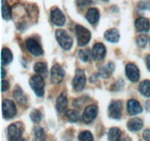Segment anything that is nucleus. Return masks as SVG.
<instances>
[{"label": "nucleus", "mask_w": 150, "mask_h": 141, "mask_svg": "<svg viewBox=\"0 0 150 141\" xmlns=\"http://www.w3.org/2000/svg\"><path fill=\"white\" fill-rule=\"evenodd\" d=\"M29 85L38 96H43L44 93H45V90H44L45 82H44L42 76H39V75L33 76L29 80Z\"/></svg>", "instance_id": "1"}, {"label": "nucleus", "mask_w": 150, "mask_h": 141, "mask_svg": "<svg viewBox=\"0 0 150 141\" xmlns=\"http://www.w3.org/2000/svg\"><path fill=\"white\" fill-rule=\"evenodd\" d=\"M76 34L78 44L81 46L86 45L91 39V33L86 28L81 25L76 26Z\"/></svg>", "instance_id": "2"}, {"label": "nucleus", "mask_w": 150, "mask_h": 141, "mask_svg": "<svg viewBox=\"0 0 150 141\" xmlns=\"http://www.w3.org/2000/svg\"><path fill=\"white\" fill-rule=\"evenodd\" d=\"M56 38L59 45L64 49L68 50L72 47L73 40L63 29H59L56 32Z\"/></svg>", "instance_id": "3"}, {"label": "nucleus", "mask_w": 150, "mask_h": 141, "mask_svg": "<svg viewBox=\"0 0 150 141\" xmlns=\"http://www.w3.org/2000/svg\"><path fill=\"white\" fill-rule=\"evenodd\" d=\"M86 79L83 70L81 69H77L74 78L73 79V89L76 91H81L84 88L86 85Z\"/></svg>", "instance_id": "4"}, {"label": "nucleus", "mask_w": 150, "mask_h": 141, "mask_svg": "<svg viewBox=\"0 0 150 141\" xmlns=\"http://www.w3.org/2000/svg\"><path fill=\"white\" fill-rule=\"evenodd\" d=\"M16 104L10 100H4L2 101V114L4 118L10 119L16 115Z\"/></svg>", "instance_id": "5"}, {"label": "nucleus", "mask_w": 150, "mask_h": 141, "mask_svg": "<svg viewBox=\"0 0 150 141\" xmlns=\"http://www.w3.org/2000/svg\"><path fill=\"white\" fill-rule=\"evenodd\" d=\"M23 132V127L21 123H15L7 129V136L10 141L20 139Z\"/></svg>", "instance_id": "6"}, {"label": "nucleus", "mask_w": 150, "mask_h": 141, "mask_svg": "<svg viewBox=\"0 0 150 141\" xmlns=\"http://www.w3.org/2000/svg\"><path fill=\"white\" fill-rule=\"evenodd\" d=\"M122 112V103L120 101H113L108 107V115L113 119H120Z\"/></svg>", "instance_id": "7"}, {"label": "nucleus", "mask_w": 150, "mask_h": 141, "mask_svg": "<svg viewBox=\"0 0 150 141\" xmlns=\"http://www.w3.org/2000/svg\"><path fill=\"white\" fill-rule=\"evenodd\" d=\"M26 46L28 51L35 56H40L43 54V50L39 43L33 38H29L26 41Z\"/></svg>", "instance_id": "8"}, {"label": "nucleus", "mask_w": 150, "mask_h": 141, "mask_svg": "<svg viewBox=\"0 0 150 141\" xmlns=\"http://www.w3.org/2000/svg\"><path fill=\"white\" fill-rule=\"evenodd\" d=\"M64 76V71L59 64L54 65L51 70V82L54 84H58L62 81Z\"/></svg>", "instance_id": "9"}, {"label": "nucleus", "mask_w": 150, "mask_h": 141, "mask_svg": "<svg viewBox=\"0 0 150 141\" xmlns=\"http://www.w3.org/2000/svg\"><path fill=\"white\" fill-rule=\"evenodd\" d=\"M126 75L131 82H137L140 77V71L137 66L133 63H128L126 66Z\"/></svg>", "instance_id": "10"}, {"label": "nucleus", "mask_w": 150, "mask_h": 141, "mask_svg": "<svg viewBox=\"0 0 150 141\" xmlns=\"http://www.w3.org/2000/svg\"><path fill=\"white\" fill-rule=\"evenodd\" d=\"M98 107L96 105L88 106L83 114V120L86 123L92 122L98 115Z\"/></svg>", "instance_id": "11"}, {"label": "nucleus", "mask_w": 150, "mask_h": 141, "mask_svg": "<svg viewBox=\"0 0 150 141\" xmlns=\"http://www.w3.org/2000/svg\"><path fill=\"white\" fill-rule=\"evenodd\" d=\"M51 18L53 23L57 26H63L65 23V16L59 8H54L51 10Z\"/></svg>", "instance_id": "12"}, {"label": "nucleus", "mask_w": 150, "mask_h": 141, "mask_svg": "<svg viewBox=\"0 0 150 141\" xmlns=\"http://www.w3.org/2000/svg\"><path fill=\"white\" fill-rule=\"evenodd\" d=\"M105 53H106V49L105 46L103 43H96L92 48V57L97 61L102 60L105 57Z\"/></svg>", "instance_id": "13"}, {"label": "nucleus", "mask_w": 150, "mask_h": 141, "mask_svg": "<svg viewBox=\"0 0 150 141\" xmlns=\"http://www.w3.org/2000/svg\"><path fill=\"white\" fill-rule=\"evenodd\" d=\"M127 111L131 115H136L142 113V107L139 101L134 99H130L127 102Z\"/></svg>", "instance_id": "14"}, {"label": "nucleus", "mask_w": 150, "mask_h": 141, "mask_svg": "<svg viewBox=\"0 0 150 141\" xmlns=\"http://www.w3.org/2000/svg\"><path fill=\"white\" fill-rule=\"evenodd\" d=\"M135 26L138 32H146L149 29V20L146 18L141 17L139 18L135 22Z\"/></svg>", "instance_id": "15"}, {"label": "nucleus", "mask_w": 150, "mask_h": 141, "mask_svg": "<svg viewBox=\"0 0 150 141\" xmlns=\"http://www.w3.org/2000/svg\"><path fill=\"white\" fill-rule=\"evenodd\" d=\"M144 126L143 120L139 118H132L127 122V128L132 132H136L142 129Z\"/></svg>", "instance_id": "16"}, {"label": "nucleus", "mask_w": 150, "mask_h": 141, "mask_svg": "<svg viewBox=\"0 0 150 141\" xmlns=\"http://www.w3.org/2000/svg\"><path fill=\"white\" fill-rule=\"evenodd\" d=\"M86 19L92 24L97 23L100 19V13L98 9L90 8L88 10L86 14Z\"/></svg>", "instance_id": "17"}, {"label": "nucleus", "mask_w": 150, "mask_h": 141, "mask_svg": "<svg viewBox=\"0 0 150 141\" xmlns=\"http://www.w3.org/2000/svg\"><path fill=\"white\" fill-rule=\"evenodd\" d=\"M120 38V32L117 29H110L105 32V38L109 42H118Z\"/></svg>", "instance_id": "18"}, {"label": "nucleus", "mask_w": 150, "mask_h": 141, "mask_svg": "<svg viewBox=\"0 0 150 141\" xmlns=\"http://www.w3.org/2000/svg\"><path fill=\"white\" fill-rule=\"evenodd\" d=\"M114 64L113 63H109L106 66H104L100 70L99 76L103 78H108L114 70Z\"/></svg>", "instance_id": "19"}, {"label": "nucleus", "mask_w": 150, "mask_h": 141, "mask_svg": "<svg viewBox=\"0 0 150 141\" xmlns=\"http://www.w3.org/2000/svg\"><path fill=\"white\" fill-rule=\"evenodd\" d=\"M34 70L39 76H42V77L45 76L48 74V67L45 63L38 62V63H35V66H34Z\"/></svg>", "instance_id": "20"}, {"label": "nucleus", "mask_w": 150, "mask_h": 141, "mask_svg": "<svg viewBox=\"0 0 150 141\" xmlns=\"http://www.w3.org/2000/svg\"><path fill=\"white\" fill-rule=\"evenodd\" d=\"M67 99L66 95L64 93H62L61 95H59L57 99V110L59 112H63L65 110L67 107Z\"/></svg>", "instance_id": "21"}, {"label": "nucleus", "mask_w": 150, "mask_h": 141, "mask_svg": "<svg viewBox=\"0 0 150 141\" xmlns=\"http://www.w3.org/2000/svg\"><path fill=\"white\" fill-rule=\"evenodd\" d=\"M14 98L19 104H24L26 102V97L24 95L23 92L19 86H16L15 88L14 93H13Z\"/></svg>", "instance_id": "22"}, {"label": "nucleus", "mask_w": 150, "mask_h": 141, "mask_svg": "<svg viewBox=\"0 0 150 141\" xmlns=\"http://www.w3.org/2000/svg\"><path fill=\"white\" fill-rule=\"evenodd\" d=\"M1 13L2 17L4 20H10L12 18V11L11 8L7 4L5 0H2L1 1Z\"/></svg>", "instance_id": "23"}, {"label": "nucleus", "mask_w": 150, "mask_h": 141, "mask_svg": "<svg viewBox=\"0 0 150 141\" xmlns=\"http://www.w3.org/2000/svg\"><path fill=\"white\" fill-rule=\"evenodd\" d=\"M13 60V54L11 51L7 48H3L1 51V63L7 65L10 63Z\"/></svg>", "instance_id": "24"}, {"label": "nucleus", "mask_w": 150, "mask_h": 141, "mask_svg": "<svg viewBox=\"0 0 150 141\" xmlns=\"http://www.w3.org/2000/svg\"><path fill=\"white\" fill-rule=\"evenodd\" d=\"M139 92L146 97H150V81L144 80L139 85Z\"/></svg>", "instance_id": "25"}, {"label": "nucleus", "mask_w": 150, "mask_h": 141, "mask_svg": "<svg viewBox=\"0 0 150 141\" xmlns=\"http://www.w3.org/2000/svg\"><path fill=\"white\" fill-rule=\"evenodd\" d=\"M122 132L119 128H111L108 132V140L109 141H118L121 138Z\"/></svg>", "instance_id": "26"}, {"label": "nucleus", "mask_w": 150, "mask_h": 141, "mask_svg": "<svg viewBox=\"0 0 150 141\" xmlns=\"http://www.w3.org/2000/svg\"><path fill=\"white\" fill-rule=\"evenodd\" d=\"M34 135H35V141H45L46 137H45V131L40 126H36L35 128Z\"/></svg>", "instance_id": "27"}, {"label": "nucleus", "mask_w": 150, "mask_h": 141, "mask_svg": "<svg viewBox=\"0 0 150 141\" xmlns=\"http://www.w3.org/2000/svg\"><path fill=\"white\" fill-rule=\"evenodd\" d=\"M79 141H94L92 134L89 131H83L79 136Z\"/></svg>", "instance_id": "28"}, {"label": "nucleus", "mask_w": 150, "mask_h": 141, "mask_svg": "<svg viewBox=\"0 0 150 141\" xmlns=\"http://www.w3.org/2000/svg\"><path fill=\"white\" fill-rule=\"evenodd\" d=\"M65 115L69 121L73 122V123H75V122L78 121V120H79V114L75 110H67L65 113Z\"/></svg>", "instance_id": "29"}, {"label": "nucleus", "mask_w": 150, "mask_h": 141, "mask_svg": "<svg viewBox=\"0 0 150 141\" xmlns=\"http://www.w3.org/2000/svg\"><path fill=\"white\" fill-rule=\"evenodd\" d=\"M31 120L35 123H39L42 120V114L41 112L38 110H34L30 114Z\"/></svg>", "instance_id": "30"}, {"label": "nucleus", "mask_w": 150, "mask_h": 141, "mask_svg": "<svg viewBox=\"0 0 150 141\" xmlns=\"http://www.w3.org/2000/svg\"><path fill=\"white\" fill-rule=\"evenodd\" d=\"M91 57V53L89 49L86 48V49H81L79 51V57L81 60H83V62H88L89 61V59Z\"/></svg>", "instance_id": "31"}, {"label": "nucleus", "mask_w": 150, "mask_h": 141, "mask_svg": "<svg viewBox=\"0 0 150 141\" xmlns=\"http://www.w3.org/2000/svg\"><path fill=\"white\" fill-rule=\"evenodd\" d=\"M148 38L146 35H141V36L138 37L136 39V43H137L138 46L142 48H144L146 46V43H147Z\"/></svg>", "instance_id": "32"}, {"label": "nucleus", "mask_w": 150, "mask_h": 141, "mask_svg": "<svg viewBox=\"0 0 150 141\" xmlns=\"http://www.w3.org/2000/svg\"><path fill=\"white\" fill-rule=\"evenodd\" d=\"M9 88H10V85H9L8 82L2 80V82H1V91L5 92V91L8 90Z\"/></svg>", "instance_id": "33"}, {"label": "nucleus", "mask_w": 150, "mask_h": 141, "mask_svg": "<svg viewBox=\"0 0 150 141\" xmlns=\"http://www.w3.org/2000/svg\"><path fill=\"white\" fill-rule=\"evenodd\" d=\"M143 137L146 141H150V129H146L144 132Z\"/></svg>", "instance_id": "34"}, {"label": "nucleus", "mask_w": 150, "mask_h": 141, "mask_svg": "<svg viewBox=\"0 0 150 141\" xmlns=\"http://www.w3.org/2000/svg\"><path fill=\"white\" fill-rule=\"evenodd\" d=\"M146 67L147 68L149 69V70L150 71V55H148L146 58Z\"/></svg>", "instance_id": "35"}, {"label": "nucleus", "mask_w": 150, "mask_h": 141, "mask_svg": "<svg viewBox=\"0 0 150 141\" xmlns=\"http://www.w3.org/2000/svg\"><path fill=\"white\" fill-rule=\"evenodd\" d=\"M145 105H146V109L147 111L150 112V102L149 101H147V102L145 103Z\"/></svg>", "instance_id": "36"}, {"label": "nucleus", "mask_w": 150, "mask_h": 141, "mask_svg": "<svg viewBox=\"0 0 150 141\" xmlns=\"http://www.w3.org/2000/svg\"><path fill=\"white\" fill-rule=\"evenodd\" d=\"M6 76V70L1 67V78H4Z\"/></svg>", "instance_id": "37"}, {"label": "nucleus", "mask_w": 150, "mask_h": 141, "mask_svg": "<svg viewBox=\"0 0 150 141\" xmlns=\"http://www.w3.org/2000/svg\"><path fill=\"white\" fill-rule=\"evenodd\" d=\"M13 141H25V140L20 138V139H18V140H13Z\"/></svg>", "instance_id": "38"}, {"label": "nucleus", "mask_w": 150, "mask_h": 141, "mask_svg": "<svg viewBox=\"0 0 150 141\" xmlns=\"http://www.w3.org/2000/svg\"><path fill=\"white\" fill-rule=\"evenodd\" d=\"M118 141H125V139H124V138H120Z\"/></svg>", "instance_id": "39"}, {"label": "nucleus", "mask_w": 150, "mask_h": 141, "mask_svg": "<svg viewBox=\"0 0 150 141\" xmlns=\"http://www.w3.org/2000/svg\"><path fill=\"white\" fill-rule=\"evenodd\" d=\"M101 1H108V0H101Z\"/></svg>", "instance_id": "40"}]
</instances>
